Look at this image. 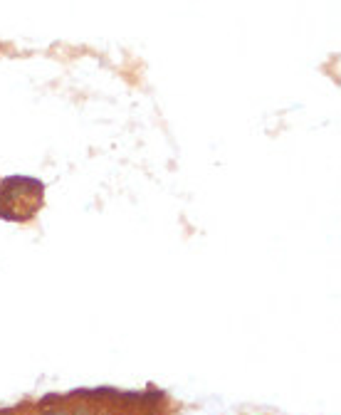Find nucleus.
<instances>
[{"mask_svg":"<svg viewBox=\"0 0 341 415\" xmlns=\"http://www.w3.org/2000/svg\"><path fill=\"white\" fill-rule=\"evenodd\" d=\"M59 403H62V396H57V393H50V396L40 398V401H37V408H40V411H50V408L59 406Z\"/></svg>","mask_w":341,"mask_h":415,"instance_id":"nucleus-1","label":"nucleus"},{"mask_svg":"<svg viewBox=\"0 0 341 415\" xmlns=\"http://www.w3.org/2000/svg\"><path fill=\"white\" fill-rule=\"evenodd\" d=\"M40 415H52V411H42V413H40Z\"/></svg>","mask_w":341,"mask_h":415,"instance_id":"nucleus-2","label":"nucleus"}]
</instances>
